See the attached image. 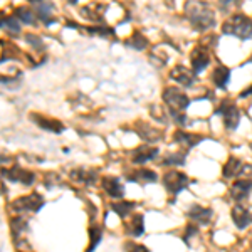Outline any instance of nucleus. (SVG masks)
Returning a JSON list of instances; mask_svg holds the SVG:
<instances>
[{
    "label": "nucleus",
    "instance_id": "1",
    "mask_svg": "<svg viewBox=\"0 0 252 252\" xmlns=\"http://www.w3.org/2000/svg\"><path fill=\"white\" fill-rule=\"evenodd\" d=\"M185 14L195 31H209L215 26V14L205 2H189Z\"/></svg>",
    "mask_w": 252,
    "mask_h": 252
},
{
    "label": "nucleus",
    "instance_id": "2",
    "mask_svg": "<svg viewBox=\"0 0 252 252\" xmlns=\"http://www.w3.org/2000/svg\"><path fill=\"white\" fill-rule=\"evenodd\" d=\"M222 32L227 35H234L242 40H247L252 37V19H249L244 14H235L225 19L222 24Z\"/></svg>",
    "mask_w": 252,
    "mask_h": 252
},
{
    "label": "nucleus",
    "instance_id": "3",
    "mask_svg": "<svg viewBox=\"0 0 252 252\" xmlns=\"http://www.w3.org/2000/svg\"><path fill=\"white\" fill-rule=\"evenodd\" d=\"M163 101L166 103L168 109H173V111L178 113H185V109L190 104V97L178 88H165Z\"/></svg>",
    "mask_w": 252,
    "mask_h": 252
},
{
    "label": "nucleus",
    "instance_id": "4",
    "mask_svg": "<svg viewBox=\"0 0 252 252\" xmlns=\"http://www.w3.org/2000/svg\"><path fill=\"white\" fill-rule=\"evenodd\" d=\"M215 113L217 115H222L223 118V126H225L227 129H235L241 123V109H239L232 101H223L222 106L215 109Z\"/></svg>",
    "mask_w": 252,
    "mask_h": 252
},
{
    "label": "nucleus",
    "instance_id": "5",
    "mask_svg": "<svg viewBox=\"0 0 252 252\" xmlns=\"http://www.w3.org/2000/svg\"><path fill=\"white\" fill-rule=\"evenodd\" d=\"M163 185H165V189L168 193L178 195L182 190L187 189V185H189V177L182 172L172 170V172H166L163 175Z\"/></svg>",
    "mask_w": 252,
    "mask_h": 252
},
{
    "label": "nucleus",
    "instance_id": "6",
    "mask_svg": "<svg viewBox=\"0 0 252 252\" xmlns=\"http://www.w3.org/2000/svg\"><path fill=\"white\" fill-rule=\"evenodd\" d=\"M44 205V200L42 197L37 193H31V195H26V197H20L17 200L12 202L10 209L12 210H17V212H37L40 207Z\"/></svg>",
    "mask_w": 252,
    "mask_h": 252
},
{
    "label": "nucleus",
    "instance_id": "7",
    "mask_svg": "<svg viewBox=\"0 0 252 252\" xmlns=\"http://www.w3.org/2000/svg\"><path fill=\"white\" fill-rule=\"evenodd\" d=\"M0 172H2V175H5L10 182H20V184H24V185H31V184H34V180H35L34 173L27 172V170H24L22 166H19V165H14L12 168H2Z\"/></svg>",
    "mask_w": 252,
    "mask_h": 252
},
{
    "label": "nucleus",
    "instance_id": "8",
    "mask_svg": "<svg viewBox=\"0 0 252 252\" xmlns=\"http://www.w3.org/2000/svg\"><path fill=\"white\" fill-rule=\"evenodd\" d=\"M170 78H172L175 83L182 84L185 88H192L197 81V74L193 72V69H189L185 66H177L170 71Z\"/></svg>",
    "mask_w": 252,
    "mask_h": 252
},
{
    "label": "nucleus",
    "instance_id": "9",
    "mask_svg": "<svg viewBox=\"0 0 252 252\" xmlns=\"http://www.w3.org/2000/svg\"><path fill=\"white\" fill-rule=\"evenodd\" d=\"M190 63H192V67H193V72L195 74H200L204 72L210 64V56H209V51L205 47L198 46L195 47L190 54Z\"/></svg>",
    "mask_w": 252,
    "mask_h": 252
},
{
    "label": "nucleus",
    "instance_id": "10",
    "mask_svg": "<svg viewBox=\"0 0 252 252\" xmlns=\"http://www.w3.org/2000/svg\"><path fill=\"white\" fill-rule=\"evenodd\" d=\"M187 217L190 219L192 222L198 223V225H207V223L212 222L214 219V210L212 209H207V207H202L198 204L192 205L187 212Z\"/></svg>",
    "mask_w": 252,
    "mask_h": 252
},
{
    "label": "nucleus",
    "instance_id": "11",
    "mask_svg": "<svg viewBox=\"0 0 252 252\" xmlns=\"http://www.w3.org/2000/svg\"><path fill=\"white\" fill-rule=\"evenodd\" d=\"M31 120L37 126H40L42 129H47V131H51V133H61L64 129V125L61 123V121L54 120V118L37 115V113H31Z\"/></svg>",
    "mask_w": 252,
    "mask_h": 252
},
{
    "label": "nucleus",
    "instance_id": "12",
    "mask_svg": "<svg viewBox=\"0 0 252 252\" xmlns=\"http://www.w3.org/2000/svg\"><path fill=\"white\" fill-rule=\"evenodd\" d=\"M251 190H252V180L241 178V180L234 182V185L230 187V197H232L235 202H242L249 197Z\"/></svg>",
    "mask_w": 252,
    "mask_h": 252
},
{
    "label": "nucleus",
    "instance_id": "13",
    "mask_svg": "<svg viewBox=\"0 0 252 252\" xmlns=\"http://www.w3.org/2000/svg\"><path fill=\"white\" fill-rule=\"evenodd\" d=\"M158 155V148L155 146H138L131 153V161L135 165H143L146 161L153 160Z\"/></svg>",
    "mask_w": 252,
    "mask_h": 252
},
{
    "label": "nucleus",
    "instance_id": "14",
    "mask_svg": "<svg viewBox=\"0 0 252 252\" xmlns=\"http://www.w3.org/2000/svg\"><path fill=\"white\" fill-rule=\"evenodd\" d=\"M232 220H234L237 229L244 230L252 223V214L244 205L239 204V205H235L232 209Z\"/></svg>",
    "mask_w": 252,
    "mask_h": 252
},
{
    "label": "nucleus",
    "instance_id": "15",
    "mask_svg": "<svg viewBox=\"0 0 252 252\" xmlns=\"http://www.w3.org/2000/svg\"><path fill=\"white\" fill-rule=\"evenodd\" d=\"M103 189H104V192L113 198H121L125 195V187L121 185V182L118 180L116 177H104Z\"/></svg>",
    "mask_w": 252,
    "mask_h": 252
},
{
    "label": "nucleus",
    "instance_id": "16",
    "mask_svg": "<svg viewBox=\"0 0 252 252\" xmlns=\"http://www.w3.org/2000/svg\"><path fill=\"white\" fill-rule=\"evenodd\" d=\"M205 136L202 135H192V133H185L182 131V129H178V131H175L173 135V141L175 143H180L187 146V148H193L195 145H198L200 141H204Z\"/></svg>",
    "mask_w": 252,
    "mask_h": 252
},
{
    "label": "nucleus",
    "instance_id": "17",
    "mask_svg": "<svg viewBox=\"0 0 252 252\" xmlns=\"http://www.w3.org/2000/svg\"><path fill=\"white\" fill-rule=\"evenodd\" d=\"M230 81V69L225 66H217L212 72V83L219 89H225Z\"/></svg>",
    "mask_w": 252,
    "mask_h": 252
},
{
    "label": "nucleus",
    "instance_id": "18",
    "mask_svg": "<svg viewBox=\"0 0 252 252\" xmlns=\"http://www.w3.org/2000/svg\"><path fill=\"white\" fill-rule=\"evenodd\" d=\"M128 180L129 182H140V184H153V182L158 180V175L153 172V170L140 168V170H136V172L129 173Z\"/></svg>",
    "mask_w": 252,
    "mask_h": 252
},
{
    "label": "nucleus",
    "instance_id": "19",
    "mask_svg": "<svg viewBox=\"0 0 252 252\" xmlns=\"http://www.w3.org/2000/svg\"><path fill=\"white\" fill-rule=\"evenodd\" d=\"M242 168H244L242 161L235 157H230L229 160H227V163L223 165L222 175H223V178H234L242 172Z\"/></svg>",
    "mask_w": 252,
    "mask_h": 252
},
{
    "label": "nucleus",
    "instance_id": "20",
    "mask_svg": "<svg viewBox=\"0 0 252 252\" xmlns=\"http://www.w3.org/2000/svg\"><path fill=\"white\" fill-rule=\"evenodd\" d=\"M128 234L131 237H140V235L145 234V217L143 215H133L131 222L128 225Z\"/></svg>",
    "mask_w": 252,
    "mask_h": 252
},
{
    "label": "nucleus",
    "instance_id": "21",
    "mask_svg": "<svg viewBox=\"0 0 252 252\" xmlns=\"http://www.w3.org/2000/svg\"><path fill=\"white\" fill-rule=\"evenodd\" d=\"M0 29L10 32V34H19L20 24L17 17H14V15H0Z\"/></svg>",
    "mask_w": 252,
    "mask_h": 252
},
{
    "label": "nucleus",
    "instance_id": "22",
    "mask_svg": "<svg viewBox=\"0 0 252 252\" xmlns=\"http://www.w3.org/2000/svg\"><path fill=\"white\" fill-rule=\"evenodd\" d=\"M15 17L20 22L27 24V26H34L35 22H37V15H35V12H32L29 7H17L15 9Z\"/></svg>",
    "mask_w": 252,
    "mask_h": 252
},
{
    "label": "nucleus",
    "instance_id": "23",
    "mask_svg": "<svg viewBox=\"0 0 252 252\" xmlns=\"http://www.w3.org/2000/svg\"><path fill=\"white\" fill-rule=\"evenodd\" d=\"M128 46H131L133 49H136V51H143V49L148 46V40H146V37L141 32L135 31L131 34V37L128 39Z\"/></svg>",
    "mask_w": 252,
    "mask_h": 252
},
{
    "label": "nucleus",
    "instance_id": "24",
    "mask_svg": "<svg viewBox=\"0 0 252 252\" xmlns=\"http://www.w3.org/2000/svg\"><path fill=\"white\" fill-rule=\"evenodd\" d=\"M101 237H103V230L99 227H89V247L86 252H93L97 247V244L101 242Z\"/></svg>",
    "mask_w": 252,
    "mask_h": 252
},
{
    "label": "nucleus",
    "instance_id": "25",
    "mask_svg": "<svg viewBox=\"0 0 252 252\" xmlns=\"http://www.w3.org/2000/svg\"><path fill=\"white\" fill-rule=\"evenodd\" d=\"M135 204L133 202H116V204H113L111 205V209L115 210V212L120 215V217H123L126 219L129 215V212H131L133 209H135Z\"/></svg>",
    "mask_w": 252,
    "mask_h": 252
},
{
    "label": "nucleus",
    "instance_id": "26",
    "mask_svg": "<svg viewBox=\"0 0 252 252\" xmlns=\"http://www.w3.org/2000/svg\"><path fill=\"white\" fill-rule=\"evenodd\" d=\"M185 161H187V152H178V153H172V155H168V157H165V160H163V165L166 166H182V165H185Z\"/></svg>",
    "mask_w": 252,
    "mask_h": 252
},
{
    "label": "nucleus",
    "instance_id": "27",
    "mask_svg": "<svg viewBox=\"0 0 252 252\" xmlns=\"http://www.w3.org/2000/svg\"><path fill=\"white\" fill-rule=\"evenodd\" d=\"M72 178L78 182H94V177H93L91 172H84V170H76V172H72Z\"/></svg>",
    "mask_w": 252,
    "mask_h": 252
},
{
    "label": "nucleus",
    "instance_id": "28",
    "mask_svg": "<svg viewBox=\"0 0 252 252\" xmlns=\"http://www.w3.org/2000/svg\"><path fill=\"white\" fill-rule=\"evenodd\" d=\"M168 115L172 116V120L177 125H180V126L189 125V118H187L185 113H178V111H173V109H168Z\"/></svg>",
    "mask_w": 252,
    "mask_h": 252
},
{
    "label": "nucleus",
    "instance_id": "29",
    "mask_svg": "<svg viewBox=\"0 0 252 252\" xmlns=\"http://www.w3.org/2000/svg\"><path fill=\"white\" fill-rule=\"evenodd\" d=\"M197 234H198V227L193 225V223H189V225H187V230H185V235H184V241L189 242L190 237H192V235H197Z\"/></svg>",
    "mask_w": 252,
    "mask_h": 252
},
{
    "label": "nucleus",
    "instance_id": "30",
    "mask_svg": "<svg viewBox=\"0 0 252 252\" xmlns=\"http://www.w3.org/2000/svg\"><path fill=\"white\" fill-rule=\"evenodd\" d=\"M26 39L27 40H32V46H34L35 49H39V51H42V49H44V44H42V39H40V37H37V35H34V34H27L26 35Z\"/></svg>",
    "mask_w": 252,
    "mask_h": 252
},
{
    "label": "nucleus",
    "instance_id": "31",
    "mask_svg": "<svg viewBox=\"0 0 252 252\" xmlns=\"http://www.w3.org/2000/svg\"><path fill=\"white\" fill-rule=\"evenodd\" d=\"M126 252H150V251L145 246H140V244L128 242L126 244Z\"/></svg>",
    "mask_w": 252,
    "mask_h": 252
},
{
    "label": "nucleus",
    "instance_id": "32",
    "mask_svg": "<svg viewBox=\"0 0 252 252\" xmlns=\"http://www.w3.org/2000/svg\"><path fill=\"white\" fill-rule=\"evenodd\" d=\"M249 96H252V86H249L247 89H244V91L241 93V97L244 99V97H249Z\"/></svg>",
    "mask_w": 252,
    "mask_h": 252
}]
</instances>
